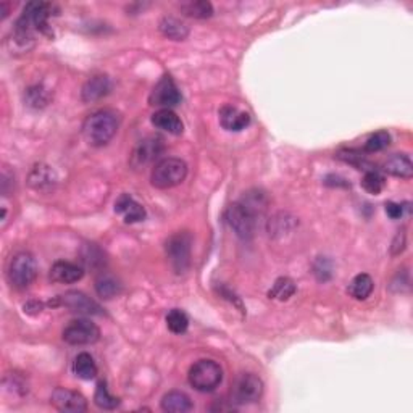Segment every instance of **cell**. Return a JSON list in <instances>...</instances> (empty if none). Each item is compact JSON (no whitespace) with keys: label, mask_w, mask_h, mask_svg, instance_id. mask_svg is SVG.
<instances>
[{"label":"cell","mask_w":413,"mask_h":413,"mask_svg":"<svg viewBox=\"0 0 413 413\" xmlns=\"http://www.w3.org/2000/svg\"><path fill=\"white\" fill-rule=\"evenodd\" d=\"M167 328L173 334H185L189 328L187 315L180 309L170 310L167 315Z\"/></svg>","instance_id":"31"},{"label":"cell","mask_w":413,"mask_h":413,"mask_svg":"<svg viewBox=\"0 0 413 413\" xmlns=\"http://www.w3.org/2000/svg\"><path fill=\"white\" fill-rule=\"evenodd\" d=\"M263 395V381L253 373H244L236 380L233 386V402L253 404Z\"/></svg>","instance_id":"10"},{"label":"cell","mask_w":413,"mask_h":413,"mask_svg":"<svg viewBox=\"0 0 413 413\" xmlns=\"http://www.w3.org/2000/svg\"><path fill=\"white\" fill-rule=\"evenodd\" d=\"M152 125L173 136H180L185 131V125H182L180 116L171 109H160L155 111L152 115Z\"/></svg>","instance_id":"19"},{"label":"cell","mask_w":413,"mask_h":413,"mask_svg":"<svg viewBox=\"0 0 413 413\" xmlns=\"http://www.w3.org/2000/svg\"><path fill=\"white\" fill-rule=\"evenodd\" d=\"M50 100V94L45 89L44 86H33L28 87V91L25 92V102L28 107L31 109H44Z\"/></svg>","instance_id":"27"},{"label":"cell","mask_w":413,"mask_h":413,"mask_svg":"<svg viewBox=\"0 0 413 413\" xmlns=\"http://www.w3.org/2000/svg\"><path fill=\"white\" fill-rule=\"evenodd\" d=\"M52 304V302H50ZM52 305H62L65 309H68L72 314L78 315H104L102 307H100L96 300H92L91 297H87L84 292L81 291H68L58 296L55 299V302Z\"/></svg>","instance_id":"9"},{"label":"cell","mask_w":413,"mask_h":413,"mask_svg":"<svg viewBox=\"0 0 413 413\" xmlns=\"http://www.w3.org/2000/svg\"><path fill=\"white\" fill-rule=\"evenodd\" d=\"M163 150H165L163 139L155 138V136H152V138H145L143 141H139L138 145L134 147L129 163H131L133 168L145 167V165H150L155 162L157 158L162 155Z\"/></svg>","instance_id":"12"},{"label":"cell","mask_w":413,"mask_h":413,"mask_svg":"<svg viewBox=\"0 0 413 413\" xmlns=\"http://www.w3.org/2000/svg\"><path fill=\"white\" fill-rule=\"evenodd\" d=\"M73 371H75L76 376L81 378V380L89 381V380H94V378L97 376L99 368H97V363L94 362V358H92L91 353L81 352L75 358Z\"/></svg>","instance_id":"23"},{"label":"cell","mask_w":413,"mask_h":413,"mask_svg":"<svg viewBox=\"0 0 413 413\" xmlns=\"http://www.w3.org/2000/svg\"><path fill=\"white\" fill-rule=\"evenodd\" d=\"M158 28L163 36L171 40H185L189 36V28L175 16H163Z\"/></svg>","instance_id":"22"},{"label":"cell","mask_w":413,"mask_h":413,"mask_svg":"<svg viewBox=\"0 0 413 413\" xmlns=\"http://www.w3.org/2000/svg\"><path fill=\"white\" fill-rule=\"evenodd\" d=\"M38 276V262L31 252L21 250L10 258L7 268L9 282L15 289H28Z\"/></svg>","instance_id":"4"},{"label":"cell","mask_w":413,"mask_h":413,"mask_svg":"<svg viewBox=\"0 0 413 413\" xmlns=\"http://www.w3.org/2000/svg\"><path fill=\"white\" fill-rule=\"evenodd\" d=\"M29 186H31L34 191L39 192H47L50 189H54L57 185V175L55 171L52 170L49 165L39 163L34 165L31 173H29Z\"/></svg>","instance_id":"18"},{"label":"cell","mask_w":413,"mask_h":413,"mask_svg":"<svg viewBox=\"0 0 413 413\" xmlns=\"http://www.w3.org/2000/svg\"><path fill=\"white\" fill-rule=\"evenodd\" d=\"M82 262L86 263V267L97 268L104 265V253L99 249L96 244H87L82 250Z\"/></svg>","instance_id":"34"},{"label":"cell","mask_w":413,"mask_h":413,"mask_svg":"<svg viewBox=\"0 0 413 413\" xmlns=\"http://www.w3.org/2000/svg\"><path fill=\"white\" fill-rule=\"evenodd\" d=\"M386 214L391 220H399V218L404 216V205L402 204H395V202H387L386 204Z\"/></svg>","instance_id":"35"},{"label":"cell","mask_w":413,"mask_h":413,"mask_svg":"<svg viewBox=\"0 0 413 413\" xmlns=\"http://www.w3.org/2000/svg\"><path fill=\"white\" fill-rule=\"evenodd\" d=\"M84 276V268L79 267L78 263L72 262H55L50 268V280L60 285H73L78 282Z\"/></svg>","instance_id":"17"},{"label":"cell","mask_w":413,"mask_h":413,"mask_svg":"<svg viewBox=\"0 0 413 413\" xmlns=\"http://www.w3.org/2000/svg\"><path fill=\"white\" fill-rule=\"evenodd\" d=\"M294 292H296V285H294V281L289 278H280L275 281L273 287H271V291L268 292V297L275 300H281L282 302V300H287L289 297H292Z\"/></svg>","instance_id":"29"},{"label":"cell","mask_w":413,"mask_h":413,"mask_svg":"<svg viewBox=\"0 0 413 413\" xmlns=\"http://www.w3.org/2000/svg\"><path fill=\"white\" fill-rule=\"evenodd\" d=\"M94 402H96V405L99 407V409L114 410V409H116L118 405H120V399L110 394L109 387H107V382L100 381L97 385L96 394H94Z\"/></svg>","instance_id":"28"},{"label":"cell","mask_w":413,"mask_h":413,"mask_svg":"<svg viewBox=\"0 0 413 413\" xmlns=\"http://www.w3.org/2000/svg\"><path fill=\"white\" fill-rule=\"evenodd\" d=\"M192 400L181 391L167 392L162 397V410L168 413H186L192 410Z\"/></svg>","instance_id":"21"},{"label":"cell","mask_w":413,"mask_h":413,"mask_svg":"<svg viewBox=\"0 0 413 413\" xmlns=\"http://www.w3.org/2000/svg\"><path fill=\"white\" fill-rule=\"evenodd\" d=\"M57 7L47 2H29L15 25V40L21 45L34 40L36 33L52 34L49 18Z\"/></svg>","instance_id":"1"},{"label":"cell","mask_w":413,"mask_h":413,"mask_svg":"<svg viewBox=\"0 0 413 413\" xmlns=\"http://www.w3.org/2000/svg\"><path fill=\"white\" fill-rule=\"evenodd\" d=\"M373 287L375 282L371 280V276L367 273H362L357 275L356 278L351 281L349 287H347V292H349L356 300H367L371 296V292H373Z\"/></svg>","instance_id":"24"},{"label":"cell","mask_w":413,"mask_h":413,"mask_svg":"<svg viewBox=\"0 0 413 413\" xmlns=\"http://www.w3.org/2000/svg\"><path fill=\"white\" fill-rule=\"evenodd\" d=\"M338 158L342 162L353 165V167L358 168V170H365V171L375 170L373 165H371L367 158L363 157V153L358 152V150H353V149L341 150V152H338Z\"/></svg>","instance_id":"32"},{"label":"cell","mask_w":413,"mask_h":413,"mask_svg":"<svg viewBox=\"0 0 413 413\" xmlns=\"http://www.w3.org/2000/svg\"><path fill=\"white\" fill-rule=\"evenodd\" d=\"M181 92L176 86V82L173 81L171 76H163V78L157 82L155 87H153L149 97V104L153 107H160V109H171L176 107V105L181 104Z\"/></svg>","instance_id":"11"},{"label":"cell","mask_w":413,"mask_h":413,"mask_svg":"<svg viewBox=\"0 0 413 413\" xmlns=\"http://www.w3.org/2000/svg\"><path fill=\"white\" fill-rule=\"evenodd\" d=\"M189 385L199 392H211L221 385L223 370L215 360H199L189 370Z\"/></svg>","instance_id":"5"},{"label":"cell","mask_w":413,"mask_h":413,"mask_svg":"<svg viewBox=\"0 0 413 413\" xmlns=\"http://www.w3.org/2000/svg\"><path fill=\"white\" fill-rule=\"evenodd\" d=\"M111 91V82L107 75H96L84 82L81 89L82 102H97V100L109 96Z\"/></svg>","instance_id":"14"},{"label":"cell","mask_w":413,"mask_h":413,"mask_svg":"<svg viewBox=\"0 0 413 413\" xmlns=\"http://www.w3.org/2000/svg\"><path fill=\"white\" fill-rule=\"evenodd\" d=\"M386 186V180L378 170H370L365 171V176L362 180V187L367 191L368 194H373V196H378L382 189Z\"/></svg>","instance_id":"30"},{"label":"cell","mask_w":413,"mask_h":413,"mask_svg":"<svg viewBox=\"0 0 413 413\" xmlns=\"http://www.w3.org/2000/svg\"><path fill=\"white\" fill-rule=\"evenodd\" d=\"M180 9L186 16L196 20H205L214 15V5L206 0H196V2H185L180 5Z\"/></svg>","instance_id":"25"},{"label":"cell","mask_w":413,"mask_h":413,"mask_svg":"<svg viewBox=\"0 0 413 413\" xmlns=\"http://www.w3.org/2000/svg\"><path fill=\"white\" fill-rule=\"evenodd\" d=\"M96 291L102 299L110 300L121 292V285H120V281L114 278L111 275L102 273L96 280Z\"/></svg>","instance_id":"26"},{"label":"cell","mask_w":413,"mask_h":413,"mask_svg":"<svg viewBox=\"0 0 413 413\" xmlns=\"http://www.w3.org/2000/svg\"><path fill=\"white\" fill-rule=\"evenodd\" d=\"M191 246L192 238L187 233L173 234L165 244L168 262L178 275L186 273L189 265H191Z\"/></svg>","instance_id":"6"},{"label":"cell","mask_w":413,"mask_h":413,"mask_svg":"<svg viewBox=\"0 0 413 413\" xmlns=\"http://www.w3.org/2000/svg\"><path fill=\"white\" fill-rule=\"evenodd\" d=\"M382 170L389 175L397 176V178L410 180L413 176L412 158L407 155V153H394V155L389 157L387 160L382 163Z\"/></svg>","instance_id":"20"},{"label":"cell","mask_w":413,"mask_h":413,"mask_svg":"<svg viewBox=\"0 0 413 413\" xmlns=\"http://www.w3.org/2000/svg\"><path fill=\"white\" fill-rule=\"evenodd\" d=\"M121 116L111 109H100L94 111L82 123V136L92 147L107 145L120 129Z\"/></svg>","instance_id":"2"},{"label":"cell","mask_w":413,"mask_h":413,"mask_svg":"<svg viewBox=\"0 0 413 413\" xmlns=\"http://www.w3.org/2000/svg\"><path fill=\"white\" fill-rule=\"evenodd\" d=\"M226 220L229 223V226L233 228V231L238 234L241 239L249 241L253 238V234H255L257 214H253L249 206L244 205L241 200L228 206Z\"/></svg>","instance_id":"7"},{"label":"cell","mask_w":413,"mask_h":413,"mask_svg":"<svg viewBox=\"0 0 413 413\" xmlns=\"http://www.w3.org/2000/svg\"><path fill=\"white\" fill-rule=\"evenodd\" d=\"M63 341L70 346H91L100 339V329L91 320H75L63 329Z\"/></svg>","instance_id":"8"},{"label":"cell","mask_w":413,"mask_h":413,"mask_svg":"<svg viewBox=\"0 0 413 413\" xmlns=\"http://www.w3.org/2000/svg\"><path fill=\"white\" fill-rule=\"evenodd\" d=\"M389 144H391V136H389V133L386 131H380V133H375L373 136H370V138L367 139V143H365L363 150L375 153V152L386 149Z\"/></svg>","instance_id":"33"},{"label":"cell","mask_w":413,"mask_h":413,"mask_svg":"<svg viewBox=\"0 0 413 413\" xmlns=\"http://www.w3.org/2000/svg\"><path fill=\"white\" fill-rule=\"evenodd\" d=\"M220 123L226 131H243L250 125V115L234 105H225L220 110Z\"/></svg>","instance_id":"16"},{"label":"cell","mask_w":413,"mask_h":413,"mask_svg":"<svg viewBox=\"0 0 413 413\" xmlns=\"http://www.w3.org/2000/svg\"><path fill=\"white\" fill-rule=\"evenodd\" d=\"M187 176V165L176 157L163 158L152 168L150 182L157 189H171L180 186Z\"/></svg>","instance_id":"3"},{"label":"cell","mask_w":413,"mask_h":413,"mask_svg":"<svg viewBox=\"0 0 413 413\" xmlns=\"http://www.w3.org/2000/svg\"><path fill=\"white\" fill-rule=\"evenodd\" d=\"M115 211L118 215L123 216V220L128 225H133V223H139L145 218V209L141 205L138 200L133 199L129 194H121L118 200L115 202Z\"/></svg>","instance_id":"15"},{"label":"cell","mask_w":413,"mask_h":413,"mask_svg":"<svg viewBox=\"0 0 413 413\" xmlns=\"http://www.w3.org/2000/svg\"><path fill=\"white\" fill-rule=\"evenodd\" d=\"M50 404L58 412L65 413H81L87 410V400L84 395L67 387H57L50 395Z\"/></svg>","instance_id":"13"}]
</instances>
